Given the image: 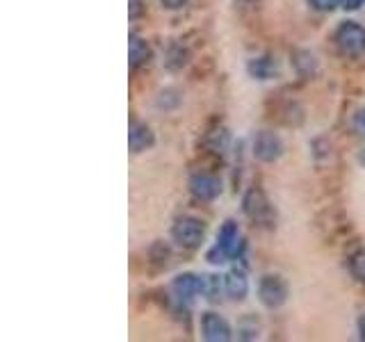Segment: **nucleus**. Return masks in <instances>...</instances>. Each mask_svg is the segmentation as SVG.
Returning a JSON list of instances; mask_svg holds the SVG:
<instances>
[{
    "label": "nucleus",
    "mask_w": 365,
    "mask_h": 342,
    "mask_svg": "<svg viewBox=\"0 0 365 342\" xmlns=\"http://www.w3.org/2000/svg\"><path fill=\"white\" fill-rule=\"evenodd\" d=\"M242 205H245L247 217H251L254 222H265L269 217V203H267L265 194H262L260 190H249Z\"/></svg>",
    "instance_id": "nucleus-8"
},
{
    "label": "nucleus",
    "mask_w": 365,
    "mask_h": 342,
    "mask_svg": "<svg viewBox=\"0 0 365 342\" xmlns=\"http://www.w3.org/2000/svg\"><path fill=\"white\" fill-rule=\"evenodd\" d=\"M245 242H242V235H240V228L235 222H226L220 231V242H217L215 251L222 256V262L226 258H237L242 254Z\"/></svg>",
    "instance_id": "nucleus-3"
},
{
    "label": "nucleus",
    "mask_w": 365,
    "mask_h": 342,
    "mask_svg": "<svg viewBox=\"0 0 365 342\" xmlns=\"http://www.w3.org/2000/svg\"><path fill=\"white\" fill-rule=\"evenodd\" d=\"M205 290V281L199 279L197 274H180V276L174 279V292L180 296V299H192Z\"/></svg>",
    "instance_id": "nucleus-9"
},
{
    "label": "nucleus",
    "mask_w": 365,
    "mask_h": 342,
    "mask_svg": "<svg viewBox=\"0 0 365 342\" xmlns=\"http://www.w3.org/2000/svg\"><path fill=\"white\" fill-rule=\"evenodd\" d=\"M361 5H365V0H342V7L345 9H359Z\"/></svg>",
    "instance_id": "nucleus-19"
},
{
    "label": "nucleus",
    "mask_w": 365,
    "mask_h": 342,
    "mask_svg": "<svg viewBox=\"0 0 365 342\" xmlns=\"http://www.w3.org/2000/svg\"><path fill=\"white\" fill-rule=\"evenodd\" d=\"M148 57V46L142 41V39H137L133 37L130 39V64L137 66V64H142L144 60Z\"/></svg>",
    "instance_id": "nucleus-13"
},
{
    "label": "nucleus",
    "mask_w": 365,
    "mask_h": 342,
    "mask_svg": "<svg viewBox=\"0 0 365 342\" xmlns=\"http://www.w3.org/2000/svg\"><path fill=\"white\" fill-rule=\"evenodd\" d=\"M201 328H203V338L210 342H226L231 340V326L228 322L217 313H205L201 319Z\"/></svg>",
    "instance_id": "nucleus-6"
},
{
    "label": "nucleus",
    "mask_w": 365,
    "mask_h": 342,
    "mask_svg": "<svg viewBox=\"0 0 365 342\" xmlns=\"http://www.w3.org/2000/svg\"><path fill=\"white\" fill-rule=\"evenodd\" d=\"M203 233H205L203 224L199 219H190V217H185V219H178L174 224V228H171V235H174V239L185 249H197L203 242Z\"/></svg>",
    "instance_id": "nucleus-2"
},
{
    "label": "nucleus",
    "mask_w": 365,
    "mask_h": 342,
    "mask_svg": "<svg viewBox=\"0 0 365 342\" xmlns=\"http://www.w3.org/2000/svg\"><path fill=\"white\" fill-rule=\"evenodd\" d=\"M153 144V133L148 130V125L144 123H133L128 130V146L133 153H140L144 148H148Z\"/></svg>",
    "instance_id": "nucleus-10"
},
{
    "label": "nucleus",
    "mask_w": 365,
    "mask_h": 342,
    "mask_svg": "<svg viewBox=\"0 0 365 342\" xmlns=\"http://www.w3.org/2000/svg\"><path fill=\"white\" fill-rule=\"evenodd\" d=\"M160 3H163L167 9H180L182 5L187 3V0H160Z\"/></svg>",
    "instance_id": "nucleus-18"
},
{
    "label": "nucleus",
    "mask_w": 365,
    "mask_h": 342,
    "mask_svg": "<svg viewBox=\"0 0 365 342\" xmlns=\"http://www.w3.org/2000/svg\"><path fill=\"white\" fill-rule=\"evenodd\" d=\"M359 333H361V340H365V315L359 319Z\"/></svg>",
    "instance_id": "nucleus-20"
},
{
    "label": "nucleus",
    "mask_w": 365,
    "mask_h": 342,
    "mask_svg": "<svg viewBox=\"0 0 365 342\" xmlns=\"http://www.w3.org/2000/svg\"><path fill=\"white\" fill-rule=\"evenodd\" d=\"M351 274L361 283H365V251H359V254L351 258Z\"/></svg>",
    "instance_id": "nucleus-14"
},
{
    "label": "nucleus",
    "mask_w": 365,
    "mask_h": 342,
    "mask_svg": "<svg viewBox=\"0 0 365 342\" xmlns=\"http://www.w3.org/2000/svg\"><path fill=\"white\" fill-rule=\"evenodd\" d=\"M354 130L365 137V110H359L356 117H354Z\"/></svg>",
    "instance_id": "nucleus-17"
},
{
    "label": "nucleus",
    "mask_w": 365,
    "mask_h": 342,
    "mask_svg": "<svg viewBox=\"0 0 365 342\" xmlns=\"http://www.w3.org/2000/svg\"><path fill=\"white\" fill-rule=\"evenodd\" d=\"M249 73L260 78V80H267L277 73V66H274V62L269 60V57H258V60L249 62Z\"/></svg>",
    "instance_id": "nucleus-12"
},
{
    "label": "nucleus",
    "mask_w": 365,
    "mask_h": 342,
    "mask_svg": "<svg viewBox=\"0 0 365 342\" xmlns=\"http://www.w3.org/2000/svg\"><path fill=\"white\" fill-rule=\"evenodd\" d=\"M224 292L231 299H245L249 292V283L242 271H228L224 276Z\"/></svg>",
    "instance_id": "nucleus-11"
},
{
    "label": "nucleus",
    "mask_w": 365,
    "mask_h": 342,
    "mask_svg": "<svg viewBox=\"0 0 365 342\" xmlns=\"http://www.w3.org/2000/svg\"><path fill=\"white\" fill-rule=\"evenodd\" d=\"M258 294H260V301L267 308H279L288 299V285H285L281 276H265L260 281Z\"/></svg>",
    "instance_id": "nucleus-4"
},
{
    "label": "nucleus",
    "mask_w": 365,
    "mask_h": 342,
    "mask_svg": "<svg viewBox=\"0 0 365 342\" xmlns=\"http://www.w3.org/2000/svg\"><path fill=\"white\" fill-rule=\"evenodd\" d=\"M224 290V276H208L205 279V290L210 294V299H217V294Z\"/></svg>",
    "instance_id": "nucleus-15"
},
{
    "label": "nucleus",
    "mask_w": 365,
    "mask_h": 342,
    "mask_svg": "<svg viewBox=\"0 0 365 342\" xmlns=\"http://www.w3.org/2000/svg\"><path fill=\"white\" fill-rule=\"evenodd\" d=\"M283 153V144L279 140V135L274 133H258L254 140V155L260 162H274Z\"/></svg>",
    "instance_id": "nucleus-5"
},
{
    "label": "nucleus",
    "mask_w": 365,
    "mask_h": 342,
    "mask_svg": "<svg viewBox=\"0 0 365 342\" xmlns=\"http://www.w3.org/2000/svg\"><path fill=\"white\" fill-rule=\"evenodd\" d=\"M190 190H192V194H194L197 199H201V201H212V199L220 197L222 182L217 180L215 176H205V174H201V176H194V178L190 180Z\"/></svg>",
    "instance_id": "nucleus-7"
},
{
    "label": "nucleus",
    "mask_w": 365,
    "mask_h": 342,
    "mask_svg": "<svg viewBox=\"0 0 365 342\" xmlns=\"http://www.w3.org/2000/svg\"><path fill=\"white\" fill-rule=\"evenodd\" d=\"M336 43L340 53L345 55H361L365 53V28H361L359 23H342L336 32Z\"/></svg>",
    "instance_id": "nucleus-1"
},
{
    "label": "nucleus",
    "mask_w": 365,
    "mask_h": 342,
    "mask_svg": "<svg viewBox=\"0 0 365 342\" xmlns=\"http://www.w3.org/2000/svg\"><path fill=\"white\" fill-rule=\"evenodd\" d=\"M308 3L317 11H334L340 5V0H308Z\"/></svg>",
    "instance_id": "nucleus-16"
}]
</instances>
